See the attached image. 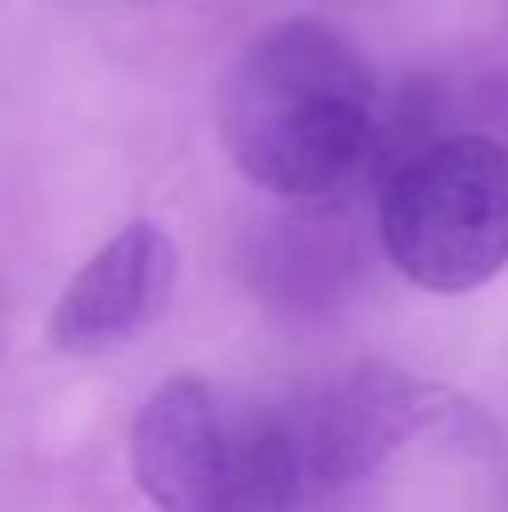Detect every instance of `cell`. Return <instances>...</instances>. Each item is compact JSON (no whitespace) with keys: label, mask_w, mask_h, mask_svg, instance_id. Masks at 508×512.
Returning a JSON list of instances; mask_svg holds the SVG:
<instances>
[{"label":"cell","mask_w":508,"mask_h":512,"mask_svg":"<svg viewBox=\"0 0 508 512\" xmlns=\"http://www.w3.org/2000/svg\"><path fill=\"white\" fill-rule=\"evenodd\" d=\"M221 144L257 189L320 198L356 171L374 131V72L320 18L261 27L221 86Z\"/></svg>","instance_id":"cell-1"},{"label":"cell","mask_w":508,"mask_h":512,"mask_svg":"<svg viewBox=\"0 0 508 512\" xmlns=\"http://www.w3.org/2000/svg\"><path fill=\"white\" fill-rule=\"evenodd\" d=\"M131 472L158 512H297L284 405L225 409L198 373L167 378L131 427Z\"/></svg>","instance_id":"cell-2"},{"label":"cell","mask_w":508,"mask_h":512,"mask_svg":"<svg viewBox=\"0 0 508 512\" xmlns=\"http://www.w3.org/2000/svg\"><path fill=\"white\" fill-rule=\"evenodd\" d=\"M302 504L369 481L410 445L486 459L500 445L491 414L464 391L392 364H360L324 387L284 400Z\"/></svg>","instance_id":"cell-3"},{"label":"cell","mask_w":508,"mask_h":512,"mask_svg":"<svg viewBox=\"0 0 508 512\" xmlns=\"http://www.w3.org/2000/svg\"><path fill=\"white\" fill-rule=\"evenodd\" d=\"M383 252L414 288L459 297L508 265V144L446 135L414 149L378 198Z\"/></svg>","instance_id":"cell-4"},{"label":"cell","mask_w":508,"mask_h":512,"mask_svg":"<svg viewBox=\"0 0 508 512\" xmlns=\"http://www.w3.org/2000/svg\"><path fill=\"white\" fill-rule=\"evenodd\" d=\"M176 274L180 252L171 234L153 221H131L59 292L50 315V346L86 360L135 342L167 310Z\"/></svg>","instance_id":"cell-5"},{"label":"cell","mask_w":508,"mask_h":512,"mask_svg":"<svg viewBox=\"0 0 508 512\" xmlns=\"http://www.w3.org/2000/svg\"><path fill=\"white\" fill-rule=\"evenodd\" d=\"M0 346H5V292H0Z\"/></svg>","instance_id":"cell-6"}]
</instances>
